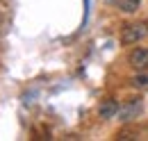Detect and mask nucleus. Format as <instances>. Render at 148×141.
<instances>
[{
  "label": "nucleus",
  "instance_id": "7ed1b4c3",
  "mask_svg": "<svg viewBox=\"0 0 148 141\" xmlns=\"http://www.w3.org/2000/svg\"><path fill=\"white\" fill-rule=\"evenodd\" d=\"M128 64L137 70H148V48H132L128 55Z\"/></svg>",
  "mask_w": 148,
  "mask_h": 141
},
{
  "label": "nucleus",
  "instance_id": "0eeeda50",
  "mask_svg": "<svg viewBox=\"0 0 148 141\" xmlns=\"http://www.w3.org/2000/svg\"><path fill=\"white\" fill-rule=\"evenodd\" d=\"M0 27H2V16H0Z\"/></svg>",
  "mask_w": 148,
  "mask_h": 141
},
{
  "label": "nucleus",
  "instance_id": "423d86ee",
  "mask_svg": "<svg viewBox=\"0 0 148 141\" xmlns=\"http://www.w3.org/2000/svg\"><path fill=\"white\" fill-rule=\"evenodd\" d=\"M132 87L148 91V73H146V70H141L139 75H134V77H132Z\"/></svg>",
  "mask_w": 148,
  "mask_h": 141
},
{
  "label": "nucleus",
  "instance_id": "f257e3e1",
  "mask_svg": "<svg viewBox=\"0 0 148 141\" xmlns=\"http://www.w3.org/2000/svg\"><path fill=\"white\" fill-rule=\"evenodd\" d=\"M148 36V23L146 21H134V23H125L121 27V43L123 46H134L139 41H144Z\"/></svg>",
  "mask_w": 148,
  "mask_h": 141
},
{
  "label": "nucleus",
  "instance_id": "20e7f679",
  "mask_svg": "<svg viewBox=\"0 0 148 141\" xmlns=\"http://www.w3.org/2000/svg\"><path fill=\"white\" fill-rule=\"evenodd\" d=\"M119 103L116 100H103L100 107H98V114H100V118H105V121H110L114 116H119Z\"/></svg>",
  "mask_w": 148,
  "mask_h": 141
},
{
  "label": "nucleus",
  "instance_id": "f03ea898",
  "mask_svg": "<svg viewBox=\"0 0 148 141\" xmlns=\"http://www.w3.org/2000/svg\"><path fill=\"white\" fill-rule=\"evenodd\" d=\"M141 109H144L141 98H130L128 103L119 109V121H134L141 114Z\"/></svg>",
  "mask_w": 148,
  "mask_h": 141
},
{
  "label": "nucleus",
  "instance_id": "39448f33",
  "mask_svg": "<svg viewBox=\"0 0 148 141\" xmlns=\"http://www.w3.org/2000/svg\"><path fill=\"white\" fill-rule=\"evenodd\" d=\"M139 5H141V0H119V9L123 14H134L139 9Z\"/></svg>",
  "mask_w": 148,
  "mask_h": 141
}]
</instances>
